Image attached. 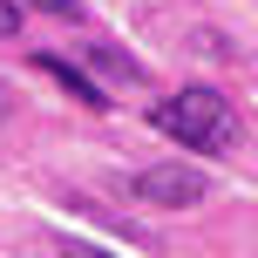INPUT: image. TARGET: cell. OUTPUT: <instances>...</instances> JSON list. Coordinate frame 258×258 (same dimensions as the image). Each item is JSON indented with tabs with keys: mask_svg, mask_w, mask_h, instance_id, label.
Returning <instances> with one entry per match:
<instances>
[{
	"mask_svg": "<svg viewBox=\"0 0 258 258\" xmlns=\"http://www.w3.org/2000/svg\"><path fill=\"white\" fill-rule=\"evenodd\" d=\"M150 122L163 129L170 143L197 150V156H224L238 143V116H231V102H224L218 89H177V95H163V102L150 109Z\"/></svg>",
	"mask_w": 258,
	"mask_h": 258,
	"instance_id": "obj_1",
	"label": "cell"
},
{
	"mask_svg": "<svg viewBox=\"0 0 258 258\" xmlns=\"http://www.w3.org/2000/svg\"><path fill=\"white\" fill-rule=\"evenodd\" d=\"M129 197L136 204H156V211H190V204H204L211 197V177L197 163H150V170H136L129 177Z\"/></svg>",
	"mask_w": 258,
	"mask_h": 258,
	"instance_id": "obj_2",
	"label": "cell"
},
{
	"mask_svg": "<svg viewBox=\"0 0 258 258\" xmlns=\"http://www.w3.org/2000/svg\"><path fill=\"white\" fill-rule=\"evenodd\" d=\"M34 68H41V75H48V82H61V89H68V95H75V102H82V109H95V116H102V109H109V95H102V89H95V82H89V75H82V68H75V61H61V54H34Z\"/></svg>",
	"mask_w": 258,
	"mask_h": 258,
	"instance_id": "obj_3",
	"label": "cell"
},
{
	"mask_svg": "<svg viewBox=\"0 0 258 258\" xmlns=\"http://www.w3.org/2000/svg\"><path fill=\"white\" fill-rule=\"evenodd\" d=\"M54 251H61V258H116V251L89 245V238H54Z\"/></svg>",
	"mask_w": 258,
	"mask_h": 258,
	"instance_id": "obj_4",
	"label": "cell"
},
{
	"mask_svg": "<svg viewBox=\"0 0 258 258\" xmlns=\"http://www.w3.org/2000/svg\"><path fill=\"white\" fill-rule=\"evenodd\" d=\"M27 7H41V14H54V21H75V14H82L75 0H27Z\"/></svg>",
	"mask_w": 258,
	"mask_h": 258,
	"instance_id": "obj_5",
	"label": "cell"
},
{
	"mask_svg": "<svg viewBox=\"0 0 258 258\" xmlns=\"http://www.w3.org/2000/svg\"><path fill=\"white\" fill-rule=\"evenodd\" d=\"M21 27V0H0V34H14Z\"/></svg>",
	"mask_w": 258,
	"mask_h": 258,
	"instance_id": "obj_6",
	"label": "cell"
},
{
	"mask_svg": "<svg viewBox=\"0 0 258 258\" xmlns=\"http://www.w3.org/2000/svg\"><path fill=\"white\" fill-rule=\"evenodd\" d=\"M7 109H14V89H7V82H0V122H7Z\"/></svg>",
	"mask_w": 258,
	"mask_h": 258,
	"instance_id": "obj_7",
	"label": "cell"
}]
</instances>
